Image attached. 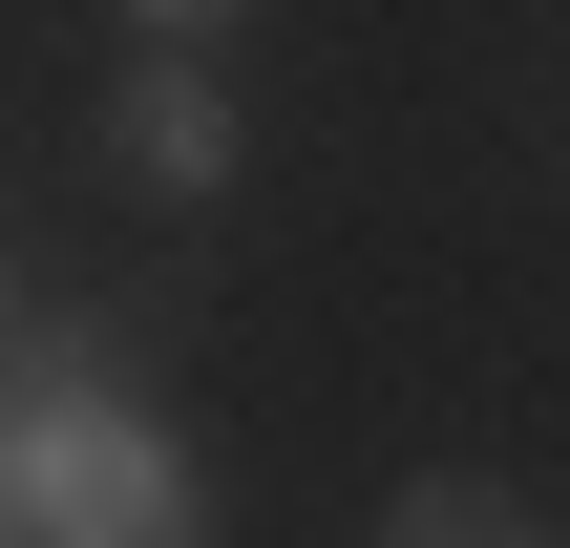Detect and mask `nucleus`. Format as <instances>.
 I'll use <instances>...</instances> for the list:
<instances>
[{"label":"nucleus","instance_id":"f257e3e1","mask_svg":"<svg viewBox=\"0 0 570 548\" xmlns=\"http://www.w3.org/2000/svg\"><path fill=\"white\" fill-rule=\"evenodd\" d=\"M0 548H190V465H169L148 422L0 444Z\"/></svg>","mask_w":570,"mask_h":548},{"label":"nucleus","instance_id":"f03ea898","mask_svg":"<svg viewBox=\"0 0 570 548\" xmlns=\"http://www.w3.org/2000/svg\"><path fill=\"white\" fill-rule=\"evenodd\" d=\"M127 169H169V190H212V169H233V106H212V63H148V84H127Z\"/></svg>","mask_w":570,"mask_h":548},{"label":"nucleus","instance_id":"7ed1b4c3","mask_svg":"<svg viewBox=\"0 0 570 548\" xmlns=\"http://www.w3.org/2000/svg\"><path fill=\"white\" fill-rule=\"evenodd\" d=\"M381 548H550V528H529L508 486H402V507H381Z\"/></svg>","mask_w":570,"mask_h":548},{"label":"nucleus","instance_id":"20e7f679","mask_svg":"<svg viewBox=\"0 0 570 548\" xmlns=\"http://www.w3.org/2000/svg\"><path fill=\"white\" fill-rule=\"evenodd\" d=\"M0 359H21V296H0Z\"/></svg>","mask_w":570,"mask_h":548}]
</instances>
